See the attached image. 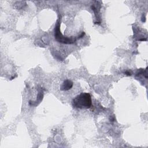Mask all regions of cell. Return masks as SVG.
<instances>
[{"mask_svg": "<svg viewBox=\"0 0 148 148\" xmlns=\"http://www.w3.org/2000/svg\"><path fill=\"white\" fill-rule=\"evenodd\" d=\"M73 86V82L69 80H65L64 81L60 87L61 90L66 91L71 89Z\"/></svg>", "mask_w": 148, "mask_h": 148, "instance_id": "7a4b0ae2", "label": "cell"}, {"mask_svg": "<svg viewBox=\"0 0 148 148\" xmlns=\"http://www.w3.org/2000/svg\"><path fill=\"white\" fill-rule=\"evenodd\" d=\"M92 105L91 97L89 93L82 92L72 100V105L77 109H89Z\"/></svg>", "mask_w": 148, "mask_h": 148, "instance_id": "6da1fadb", "label": "cell"}]
</instances>
